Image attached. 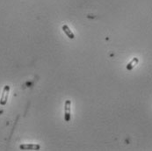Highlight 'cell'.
I'll use <instances>...</instances> for the list:
<instances>
[{"label": "cell", "mask_w": 152, "mask_h": 151, "mask_svg": "<svg viewBox=\"0 0 152 151\" xmlns=\"http://www.w3.org/2000/svg\"><path fill=\"white\" fill-rule=\"evenodd\" d=\"M9 93H10V86L9 85H5V86L4 87V89H3L2 95H1V98H0V105L1 106H5L7 104Z\"/></svg>", "instance_id": "cell-1"}, {"label": "cell", "mask_w": 152, "mask_h": 151, "mask_svg": "<svg viewBox=\"0 0 152 151\" xmlns=\"http://www.w3.org/2000/svg\"><path fill=\"white\" fill-rule=\"evenodd\" d=\"M71 118V101L67 99L64 103V120L69 122Z\"/></svg>", "instance_id": "cell-2"}, {"label": "cell", "mask_w": 152, "mask_h": 151, "mask_svg": "<svg viewBox=\"0 0 152 151\" xmlns=\"http://www.w3.org/2000/svg\"><path fill=\"white\" fill-rule=\"evenodd\" d=\"M20 149L21 150H40L41 146L39 144H21Z\"/></svg>", "instance_id": "cell-3"}, {"label": "cell", "mask_w": 152, "mask_h": 151, "mask_svg": "<svg viewBox=\"0 0 152 151\" xmlns=\"http://www.w3.org/2000/svg\"><path fill=\"white\" fill-rule=\"evenodd\" d=\"M62 29H63V31L64 32V34H65L66 35H67L69 39H71V40L75 39V34H73V32L69 29V27L67 25H64V26H62Z\"/></svg>", "instance_id": "cell-4"}, {"label": "cell", "mask_w": 152, "mask_h": 151, "mask_svg": "<svg viewBox=\"0 0 152 151\" xmlns=\"http://www.w3.org/2000/svg\"><path fill=\"white\" fill-rule=\"evenodd\" d=\"M138 63H139V59L137 58V57H134V58H133L132 60H131L130 62L127 64L126 66V69H127V70H132L136 65L138 64Z\"/></svg>", "instance_id": "cell-5"}]
</instances>
